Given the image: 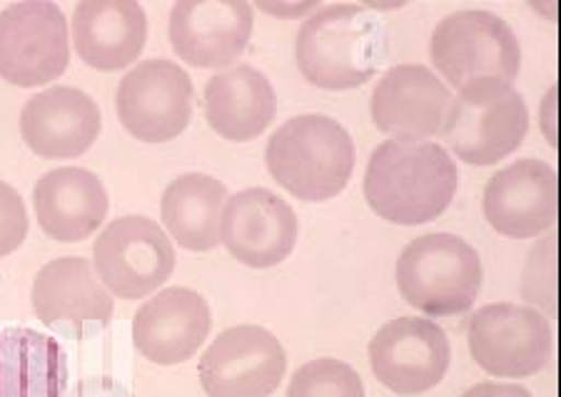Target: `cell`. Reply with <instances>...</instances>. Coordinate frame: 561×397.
<instances>
[{
	"mask_svg": "<svg viewBox=\"0 0 561 397\" xmlns=\"http://www.w3.org/2000/svg\"><path fill=\"white\" fill-rule=\"evenodd\" d=\"M457 162L437 143L385 140L369 156L365 197L373 211L394 225L437 220L455 201Z\"/></svg>",
	"mask_w": 561,
	"mask_h": 397,
	"instance_id": "6da1fadb",
	"label": "cell"
},
{
	"mask_svg": "<svg viewBox=\"0 0 561 397\" xmlns=\"http://www.w3.org/2000/svg\"><path fill=\"white\" fill-rule=\"evenodd\" d=\"M387 56L382 18L365 5L342 3L317 11L302 23L295 41L300 73L324 90L365 86Z\"/></svg>",
	"mask_w": 561,
	"mask_h": 397,
	"instance_id": "7a4b0ae2",
	"label": "cell"
},
{
	"mask_svg": "<svg viewBox=\"0 0 561 397\" xmlns=\"http://www.w3.org/2000/svg\"><path fill=\"white\" fill-rule=\"evenodd\" d=\"M267 170L287 193L322 203L345 191L355 170V143L330 115H297L279 125L265 150Z\"/></svg>",
	"mask_w": 561,
	"mask_h": 397,
	"instance_id": "3957f363",
	"label": "cell"
},
{
	"mask_svg": "<svg viewBox=\"0 0 561 397\" xmlns=\"http://www.w3.org/2000/svg\"><path fill=\"white\" fill-rule=\"evenodd\" d=\"M529 131V111L517 88L502 78H474L451 98L445 140L469 166H494L517 150Z\"/></svg>",
	"mask_w": 561,
	"mask_h": 397,
	"instance_id": "277c9868",
	"label": "cell"
},
{
	"mask_svg": "<svg viewBox=\"0 0 561 397\" xmlns=\"http://www.w3.org/2000/svg\"><path fill=\"white\" fill-rule=\"evenodd\" d=\"M482 258L451 232L414 238L397 260V287L407 305L430 318L467 313L482 291Z\"/></svg>",
	"mask_w": 561,
	"mask_h": 397,
	"instance_id": "5b68a950",
	"label": "cell"
},
{
	"mask_svg": "<svg viewBox=\"0 0 561 397\" xmlns=\"http://www.w3.org/2000/svg\"><path fill=\"white\" fill-rule=\"evenodd\" d=\"M175 263L173 240L145 215L115 218L93 246L95 275L121 300H140L160 291Z\"/></svg>",
	"mask_w": 561,
	"mask_h": 397,
	"instance_id": "8992f818",
	"label": "cell"
},
{
	"mask_svg": "<svg viewBox=\"0 0 561 397\" xmlns=\"http://www.w3.org/2000/svg\"><path fill=\"white\" fill-rule=\"evenodd\" d=\"M430 58L455 88L486 76L512 83L522 68V45L504 18L490 11H461L434 29Z\"/></svg>",
	"mask_w": 561,
	"mask_h": 397,
	"instance_id": "52a82bcc",
	"label": "cell"
},
{
	"mask_svg": "<svg viewBox=\"0 0 561 397\" xmlns=\"http://www.w3.org/2000/svg\"><path fill=\"white\" fill-rule=\"evenodd\" d=\"M68 63V23L53 0H23L0 13V78L38 88L66 73Z\"/></svg>",
	"mask_w": 561,
	"mask_h": 397,
	"instance_id": "ba28073f",
	"label": "cell"
},
{
	"mask_svg": "<svg viewBox=\"0 0 561 397\" xmlns=\"http://www.w3.org/2000/svg\"><path fill=\"white\" fill-rule=\"evenodd\" d=\"M474 363L494 377H529L547 367L554 332L545 315L514 303L479 308L467 328Z\"/></svg>",
	"mask_w": 561,
	"mask_h": 397,
	"instance_id": "9c48e42d",
	"label": "cell"
},
{
	"mask_svg": "<svg viewBox=\"0 0 561 397\" xmlns=\"http://www.w3.org/2000/svg\"><path fill=\"white\" fill-rule=\"evenodd\" d=\"M115 111L133 138L168 143L193 118V80L173 60H142L117 86Z\"/></svg>",
	"mask_w": 561,
	"mask_h": 397,
	"instance_id": "30bf717a",
	"label": "cell"
},
{
	"mask_svg": "<svg viewBox=\"0 0 561 397\" xmlns=\"http://www.w3.org/2000/svg\"><path fill=\"white\" fill-rule=\"evenodd\" d=\"M285 373L283 342L260 325L220 332L197 365L207 397H270Z\"/></svg>",
	"mask_w": 561,
	"mask_h": 397,
	"instance_id": "8fae6325",
	"label": "cell"
},
{
	"mask_svg": "<svg viewBox=\"0 0 561 397\" xmlns=\"http://www.w3.org/2000/svg\"><path fill=\"white\" fill-rule=\"evenodd\" d=\"M451 360L447 332L430 318H394L369 342V365L397 395H420L445 381Z\"/></svg>",
	"mask_w": 561,
	"mask_h": 397,
	"instance_id": "7c38bea8",
	"label": "cell"
},
{
	"mask_svg": "<svg viewBox=\"0 0 561 397\" xmlns=\"http://www.w3.org/2000/svg\"><path fill=\"white\" fill-rule=\"evenodd\" d=\"M300 220L293 205L267 188H248L228 197L222 211L220 242L248 268H275L293 256Z\"/></svg>",
	"mask_w": 561,
	"mask_h": 397,
	"instance_id": "4fadbf2b",
	"label": "cell"
},
{
	"mask_svg": "<svg viewBox=\"0 0 561 397\" xmlns=\"http://www.w3.org/2000/svg\"><path fill=\"white\" fill-rule=\"evenodd\" d=\"M484 218L506 238H537L559 218V175L547 160L524 158L490 178Z\"/></svg>",
	"mask_w": 561,
	"mask_h": 397,
	"instance_id": "5bb4252c",
	"label": "cell"
},
{
	"mask_svg": "<svg viewBox=\"0 0 561 397\" xmlns=\"http://www.w3.org/2000/svg\"><path fill=\"white\" fill-rule=\"evenodd\" d=\"M255 15L245 0H180L168 23L170 43L195 68H225L248 48Z\"/></svg>",
	"mask_w": 561,
	"mask_h": 397,
	"instance_id": "9a60e30c",
	"label": "cell"
},
{
	"mask_svg": "<svg viewBox=\"0 0 561 397\" xmlns=\"http://www.w3.org/2000/svg\"><path fill=\"white\" fill-rule=\"evenodd\" d=\"M449 88L417 63H402L379 78L373 93V121L400 143H422L445 128Z\"/></svg>",
	"mask_w": 561,
	"mask_h": 397,
	"instance_id": "2e32d148",
	"label": "cell"
},
{
	"mask_svg": "<svg viewBox=\"0 0 561 397\" xmlns=\"http://www.w3.org/2000/svg\"><path fill=\"white\" fill-rule=\"evenodd\" d=\"M213 313L201 293L168 287L145 300L133 318V345L156 365H180L210 336Z\"/></svg>",
	"mask_w": 561,
	"mask_h": 397,
	"instance_id": "e0dca14e",
	"label": "cell"
},
{
	"mask_svg": "<svg viewBox=\"0 0 561 397\" xmlns=\"http://www.w3.org/2000/svg\"><path fill=\"white\" fill-rule=\"evenodd\" d=\"M103 128L101 107L78 88L56 86L23 105L21 135L35 156L80 158L93 148Z\"/></svg>",
	"mask_w": 561,
	"mask_h": 397,
	"instance_id": "ac0fdd59",
	"label": "cell"
},
{
	"mask_svg": "<svg viewBox=\"0 0 561 397\" xmlns=\"http://www.w3.org/2000/svg\"><path fill=\"white\" fill-rule=\"evenodd\" d=\"M33 310L48 328L83 330L85 325H107L115 300L85 258H58L41 268L31 291Z\"/></svg>",
	"mask_w": 561,
	"mask_h": 397,
	"instance_id": "d6986e66",
	"label": "cell"
},
{
	"mask_svg": "<svg viewBox=\"0 0 561 397\" xmlns=\"http://www.w3.org/2000/svg\"><path fill=\"white\" fill-rule=\"evenodd\" d=\"M72 43L95 70H121L140 58L148 18L135 0H83L72 11Z\"/></svg>",
	"mask_w": 561,
	"mask_h": 397,
	"instance_id": "ffe728a7",
	"label": "cell"
},
{
	"mask_svg": "<svg viewBox=\"0 0 561 397\" xmlns=\"http://www.w3.org/2000/svg\"><path fill=\"white\" fill-rule=\"evenodd\" d=\"M33 207L45 236L58 242H80L107 218L103 180L85 168H58L33 188Z\"/></svg>",
	"mask_w": 561,
	"mask_h": 397,
	"instance_id": "44dd1931",
	"label": "cell"
},
{
	"mask_svg": "<svg viewBox=\"0 0 561 397\" xmlns=\"http://www.w3.org/2000/svg\"><path fill=\"white\" fill-rule=\"evenodd\" d=\"M277 115V95L265 73L234 66L215 73L205 86V118L225 140L248 143L267 131Z\"/></svg>",
	"mask_w": 561,
	"mask_h": 397,
	"instance_id": "7402d4cb",
	"label": "cell"
},
{
	"mask_svg": "<svg viewBox=\"0 0 561 397\" xmlns=\"http://www.w3.org/2000/svg\"><path fill=\"white\" fill-rule=\"evenodd\" d=\"M68 375L56 338L18 325L0 330V397H62Z\"/></svg>",
	"mask_w": 561,
	"mask_h": 397,
	"instance_id": "603a6c76",
	"label": "cell"
},
{
	"mask_svg": "<svg viewBox=\"0 0 561 397\" xmlns=\"http://www.w3.org/2000/svg\"><path fill=\"white\" fill-rule=\"evenodd\" d=\"M228 188L205 173H187L165 188L160 203L162 223L180 248L207 252L220 246L222 211Z\"/></svg>",
	"mask_w": 561,
	"mask_h": 397,
	"instance_id": "cb8c5ba5",
	"label": "cell"
},
{
	"mask_svg": "<svg viewBox=\"0 0 561 397\" xmlns=\"http://www.w3.org/2000/svg\"><path fill=\"white\" fill-rule=\"evenodd\" d=\"M559 248L557 232L534 242L522 275V297L545 315L547 320L559 315Z\"/></svg>",
	"mask_w": 561,
	"mask_h": 397,
	"instance_id": "d4e9b609",
	"label": "cell"
},
{
	"mask_svg": "<svg viewBox=\"0 0 561 397\" xmlns=\"http://www.w3.org/2000/svg\"><path fill=\"white\" fill-rule=\"evenodd\" d=\"M287 397H365V383L352 365L337 358H320L297 370Z\"/></svg>",
	"mask_w": 561,
	"mask_h": 397,
	"instance_id": "484cf974",
	"label": "cell"
},
{
	"mask_svg": "<svg viewBox=\"0 0 561 397\" xmlns=\"http://www.w3.org/2000/svg\"><path fill=\"white\" fill-rule=\"evenodd\" d=\"M28 238V207L13 185L0 180V258L11 256Z\"/></svg>",
	"mask_w": 561,
	"mask_h": 397,
	"instance_id": "4316f807",
	"label": "cell"
},
{
	"mask_svg": "<svg viewBox=\"0 0 561 397\" xmlns=\"http://www.w3.org/2000/svg\"><path fill=\"white\" fill-rule=\"evenodd\" d=\"M72 397H135V395L123 383H117L115 377L98 375V377H85L83 383H78Z\"/></svg>",
	"mask_w": 561,
	"mask_h": 397,
	"instance_id": "83f0119b",
	"label": "cell"
},
{
	"mask_svg": "<svg viewBox=\"0 0 561 397\" xmlns=\"http://www.w3.org/2000/svg\"><path fill=\"white\" fill-rule=\"evenodd\" d=\"M461 397H531V393L527 387L522 385H514V383H479L474 387H469V390L461 395Z\"/></svg>",
	"mask_w": 561,
	"mask_h": 397,
	"instance_id": "f1b7e54d",
	"label": "cell"
},
{
	"mask_svg": "<svg viewBox=\"0 0 561 397\" xmlns=\"http://www.w3.org/2000/svg\"><path fill=\"white\" fill-rule=\"evenodd\" d=\"M541 131L551 146H557V88H551L541 103Z\"/></svg>",
	"mask_w": 561,
	"mask_h": 397,
	"instance_id": "f546056e",
	"label": "cell"
}]
</instances>
